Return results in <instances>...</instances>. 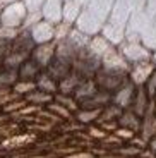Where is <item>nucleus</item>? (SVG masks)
<instances>
[{
    "instance_id": "1",
    "label": "nucleus",
    "mask_w": 156,
    "mask_h": 158,
    "mask_svg": "<svg viewBox=\"0 0 156 158\" xmlns=\"http://www.w3.org/2000/svg\"><path fill=\"white\" fill-rule=\"evenodd\" d=\"M94 83L98 89L108 91V93H117L125 83H129V74L122 71H112V69H100L94 76Z\"/></svg>"
},
{
    "instance_id": "2",
    "label": "nucleus",
    "mask_w": 156,
    "mask_h": 158,
    "mask_svg": "<svg viewBox=\"0 0 156 158\" xmlns=\"http://www.w3.org/2000/svg\"><path fill=\"white\" fill-rule=\"evenodd\" d=\"M26 16H27V9L24 5V2L7 5V7L2 9V14H0V26L21 29L24 21H26Z\"/></svg>"
},
{
    "instance_id": "3",
    "label": "nucleus",
    "mask_w": 156,
    "mask_h": 158,
    "mask_svg": "<svg viewBox=\"0 0 156 158\" xmlns=\"http://www.w3.org/2000/svg\"><path fill=\"white\" fill-rule=\"evenodd\" d=\"M117 48L130 65H136V64H141V62H149V60H151L153 52H149L141 41H136V43L124 41V43Z\"/></svg>"
},
{
    "instance_id": "4",
    "label": "nucleus",
    "mask_w": 156,
    "mask_h": 158,
    "mask_svg": "<svg viewBox=\"0 0 156 158\" xmlns=\"http://www.w3.org/2000/svg\"><path fill=\"white\" fill-rule=\"evenodd\" d=\"M148 19H149V12L146 9L132 12L129 23H127V28H125V41H129V43L141 41V33L144 29Z\"/></svg>"
},
{
    "instance_id": "5",
    "label": "nucleus",
    "mask_w": 156,
    "mask_h": 158,
    "mask_svg": "<svg viewBox=\"0 0 156 158\" xmlns=\"http://www.w3.org/2000/svg\"><path fill=\"white\" fill-rule=\"evenodd\" d=\"M101 67L103 69H112V71H122V72H130V65L127 60L124 59L117 47H112L108 52L105 53V57L101 59Z\"/></svg>"
},
{
    "instance_id": "6",
    "label": "nucleus",
    "mask_w": 156,
    "mask_h": 158,
    "mask_svg": "<svg viewBox=\"0 0 156 158\" xmlns=\"http://www.w3.org/2000/svg\"><path fill=\"white\" fill-rule=\"evenodd\" d=\"M55 53H57V43L55 41L45 43V45H36L31 53V60H35L43 71H47V67L51 64V60L55 59Z\"/></svg>"
},
{
    "instance_id": "7",
    "label": "nucleus",
    "mask_w": 156,
    "mask_h": 158,
    "mask_svg": "<svg viewBox=\"0 0 156 158\" xmlns=\"http://www.w3.org/2000/svg\"><path fill=\"white\" fill-rule=\"evenodd\" d=\"M31 38L35 41V45H45L55 41V26L47 21H39L38 24H35L31 29Z\"/></svg>"
},
{
    "instance_id": "8",
    "label": "nucleus",
    "mask_w": 156,
    "mask_h": 158,
    "mask_svg": "<svg viewBox=\"0 0 156 158\" xmlns=\"http://www.w3.org/2000/svg\"><path fill=\"white\" fill-rule=\"evenodd\" d=\"M154 65L149 62H141V64H136L130 67V72H129V81L134 84L136 88L139 86H144L148 83V79L151 77V74L154 72Z\"/></svg>"
},
{
    "instance_id": "9",
    "label": "nucleus",
    "mask_w": 156,
    "mask_h": 158,
    "mask_svg": "<svg viewBox=\"0 0 156 158\" xmlns=\"http://www.w3.org/2000/svg\"><path fill=\"white\" fill-rule=\"evenodd\" d=\"M62 12H64L62 0H47L43 9H41V16H43V21L57 26V24L62 23Z\"/></svg>"
},
{
    "instance_id": "10",
    "label": "nucleus",
    "mask_w": 156,
    "mask_h": 158,
    "mask_svg": "<svg viewBox=\"0 0 156 158\" xmlns=\"http://www.w3.org/2000/svg\"><path fill=\"white\" fill-rule=\"evenodd\" d=\"M72 67H74L72 62H69V60L60 59V57L55 55V59L51 60V64L47 67V72L59 83V81H62L64 77H67V76L72 72Z\"/></svg>"
},
{
    "instance_id": "11",
    "label": "nucleus",
    "mask_w": 156,
    "mask_h": 158,
    "mask_svg": "<svg viewBox=\"0 0 156 158\" xmlns=\"http://www.w3.org/2000/svg\"><path fill=\"white\" fill-rule=\"evenodd\" d=\"M142 118L144 120L141 124V131H142L144 139H149L156 134V102L154 100H151V103H149V107Z\"/></svg>"
},
{
    "instance_id": "12",
    "label": "nucleus",
    "mask_w": 156,
    "mask_h": 158,
    "mask_svg": "<svg viewBox=\"0 0 156 158\" xmlns=\"http://www.w3.org/2000/svg\"><path fill=\"white\" fill-rule=\"evenodd\" d=\"M136 89L137 88L134 86L132 83H125L124 86L120 88V89L117 91V93H113V100L112 103H115V105H118L120 108H127L132 105V100H134V95H136Z\"/></svg>"
},
{
    "instance_id": "13",
    "label": "nucleus",
    "mask_w": 156,
    "mask_h": 158,
    "mask_svg": "<svg viewBox=\"0 0 156 158\" xmlns=\"http://www.w3.org/2000/svg\"><path fill=\"white\" fill-rule=\"evenodd\" d=\"M141 43L149 52L156 50V16H153V14H149L148 23H146L144 29L141 33Z\"/></svg>"
},
{
    "instance_id": "14",
    "label": "nucleus",
    "mask_w": 156,
    "mask_h": 158,
    "mask_svg": "<svg viewBox=\"0 0 156 158\" xmlns=\"http://www.w3.org/2000/svg\"><path fill=\"white\" fill-rule=\"evenodd\" d=\"M149 103H151V98L148 96V91H146L144 86H139L136 89V95H134V100H132V112L137 115V117H144L146 110H148Z\"/></svg>"
},
{
    "instance_id": "15",
    "label": "nucleus",
    "mask_w": 156,
    "mask_h": 158,
    "mask_svg": "<svg viewBox=\"0 0 156 158\" xmlns=\"http://www.w3.org/2000/svg\"><path fill=\"white\" fill-rule=\"evenodd\" d=\"M43 72V69L39 67L35 60L27 59L26 62L17 69V74H19V81H35L39 77V74Z\"/></svg>"
},
{
    "instance_id": "16",
    "label": "nucleus",
    "mask_w": 156,
    "mask_h": 158,
    "mask_svg": "<svg viewBox=\"0 0 156 158\" xmlns=\"http://www.w3.org/2000/svg\"><path fill=\"white\" fill-rule=\"evenodd\" d=\"M96 91H98V86L94 83V79H82L81 84L74 91V98L79 103H82V102H86V100H89Z\"/></svg>"
},
{
    "instance_id": "17",
    "label": "nucleus",
    "mask_w": 156,
    "mask_h": 158,
    "mask_svg": "<svg viewBox=\"0 0 156 158\" xmlns=\"http://www.w3.org/2000/svg\"><path fill=\"white\" fill-rule=\"evenodd\" d=\"M113 45L112 43H108L105 38H103L101 35H98V36H93L91 38V41H89V47H88V52H89L91 55H94L96 59H100L101 60L103 57H105V53L112 48Z\"/></svg>"
},
{
    "instance_id": "18",
    "label": "nucleus",
    "mask_w": 156,
    "mask_h": 158,
    "mask_svg": "<svg viewBox=\"0 0 156 158\" xmlns=\"http://www.w3.org/2000/svg\"><path fill=\"white\" fill-rule=\"evenodd\" d=\"M82 12V7L76 2V0H69V2H64V12H62V21L70 26H74L77 23L79 16Z\"/></svg>"
},
{
    "instance_id": "19",
    "label": "nucleus",
    "mask_w": 156,
    "mask_h": 158,
    "mask_svg": "<svg viewBox=\"0 0 156 158\" xmlns=\"http://www.w3.org/2000/svg\"><path fill=\"white\" fill-rule=\"evenodd\" d=\"M82 77L76 71H72L67 77H64L62 81H59V91L62 95H74L76 88L81 84Z\"/></svg>"
},
{
    "instance_id": "20",
    "label": "nucleus",
    "mask_w": 156,
    "mask_h": 158,
    "mask_svg": "<svg viewBox=\"0 0 156 158\" xmlns=\"http://www.w3.org/2000/svg\"><path fill=\"white\" fill-rule=\"evenodd\" d=\"M117 122L122 129H127V131H139L141 124H142L141 122V117H137L132 110H124Z\"/></svg>"
},
{
    "instance_id": "21",
    "label": "nucleus",
    "mask_w": 156,
    "mask_h": 158,
    "mask_svg": "<svg viewBox=\"0 0 156 158\" xmlns=\"http://www.w3.org/2000/svg\"><path fill=\"white\" fill-rule=\"evenodd\" d=\"M36 88H38L39 91H45V93H50L51 95V93H55V91L59 89V83H57L47 71H43L39 74V77L36 79Z\"/></svg>"
},
{
    "instance_id": "22",
    "label": "nucleus",
    "mask_w": 156,
    "mask_h": 158,
    "mask_svg": "<svg viewBox=\"0 0 156 158\" xmlns=\"http://www.w3.org/2000/svg\"><path fill=\"white\" fill-rule=\"evenodd\" d=\"M122 108L118 107V105H115V103H110L108 107H105L101 110V115H100V120L101 122H113V120H118L120 118V115H122Z\"/></svg>"
},
{
    "instance_id": "23",
    "label": "nucleus",
    "mask_w": 156,
    "mask_h": 158,
    "mask_svg": "<svg viewBox=\"0 0 156 158\" xmlns=\"http://www.w3.org/2000/svg\"><path fill=\"white\" fill-rule=\"evenodd\" d=\"M19 81V74L17 69H2L0 71V86L2 88H9L12 84H16Z\"/></svg>"
},
{
    "instance_id": "24",
    "label": "nucleus",
    "mask_w": 156,
    "mask_h": 158,
    "mask_svg": "<svg viewBox=\"0 0 156 158\" xmlns=\"http://www.w3.org/2000/svg\"><path fill=\"white\" fill-rule=\"evenodd\" d=\"M72 29H74V26H70V24L67 23H60L55 26V43H60V41H64V40L69 38V35L72 33Z\"/></svg>"
},
{
    "instance_id": "25",
    "label": "nucleus",
    "mask_w": 156,
    "mask_h": 158,
    "mask_svg": "<svg viewBox=\"0 0 156 158\" xmlns=\"http://www.w3.org/2000/svg\"><path fill=\"white\" fill-rule=\"evenodd\" d=\"M26 100L27 102H33V103H48V102H51V95L50 93H45V91L35 89L29 95H26Z\"/></svg>"
},
{
    "instance_id": "26",
    "label": "nucleus",
    "mask_w": 156,
    "mask_h": 158,
    "mask_svg": "<svg viewBox=\"0 0 156 158\" xmlns=\"http://www.w3.org/2000/svg\"><path fill=\"white\" fill-rule=\"evenodd\" d=\"M35 89H38L35 81H17V83L14 84V91L19 93V95H29V93L35 91Z\"/></svg>"
},
{
    "instance_id": "27",
    "label": "nucleus",
    "mask_w": 156,
    "mask_h": 158,
    "mask_svg": "<svg viewBox=\"0 0 156 158\" xmlns=\"http://www.w3.org/2000/svg\"><path fill=\"white\" fill-rule=\"evenodd\" d=\"M21 29H14V28H5V26H0V41H5V43H12L14 40L19 36Z\"/></svg>"
},
{
    "instance_id": "28",
    "label": "nucleus",
    "mask_w": 156,
    "mask_h": 158,
    "mask_svg": "<svg viewBox=\"0 0 156 158\" xmlns=\"http://www.w3.org/2000/svg\"><path fill=\"white\" fill-rule=\"evenodd\" d=\"M39 21H43L41 12H27L26 21H24V24H23V28H21V29H26V31H29V29H31L35 24H38Z\"/></svg>"
},
{
    "instance_id": "29",
    "label": "nucleus",
    "mask_w": 156,
    "mask_h": 158,
    "mask_svg": "<svg viewBox=\"0 0 156 158\" xmlns=\"http://www.w3.org/2000/svg\"><path fill=\"white\" fill-rule=\"evenodd\" d=\"M100 115H101V110H82L77 114V117L82 122H91L94 118H100Z\"/></svg>"
},
{
    "instance_id": "30",
    "label": "nucleus",
    "mask_w": 156,
    "mask_h": 158,
    "mask_svg": "<svg viewBox=\"0 0 156 158\" xmlns=\"http://www.w3.org/2000/svg\"><path fill=\"white\" fill-rule=\"evenodd\" d=\"M144 88H146V91H148L149 98L154 100L156 98V69H154V72L151 74V77L148 79V83L144 84Z\"/></svg>"
},
{
    "instance_id": "31",
    "label": "nucleus",
    "mask_w": 156,
    "mask_h": 158,
    "mask_svg": "<svg viewBox=\"0 0 156 158\" xmlns=\"http://www.w3.org/2000/svg\"><path fill=\"white\" fill-rule=\"evenodd\" d=\"M23 2L26 5L27 12H41V9H43L47 0H23Z\"/></svg>"
},
{
    "instance_id": "32",
    "label": "nucleus",
    "mask_w": 156,
    "mask_h": 158,
    "mask_svg": "<svg viewBox=\"0 0 156 158\" xmlns=\"http://www.w3.org/2000/svg\"><path fill=\"white\" fill-rule=\"evenodd\" d=\"M57 102H60V103H64V107H74L76 103H74V100H70L67 95H57Z\"/></svg>"
},
{
    "instance_id": "33",
    "label": "nucleus",
    "mask_w": 156,
    "mask_h": 158,
    "mask_svg": "<svg viewBox=\"0 0 156 158\" xmlns=\"http://www.w3.org/2000/svg\"><path fill=\"white\" fill-rule=\"evenodd\" d=\"M130 4H132L134 12L136 10H144L146 5H148V0H130Z\"/></svg>"
},
{
    "instance_id": "34",
    "label": "nucleus",
    "mask_w": 156,
    "mask_h": 158,
    "mask_svg": "<svg viewBox=\"0 0 156 158\" xmlns=\"http://www.w3.org/2000/svg\"><path fill=\"white\" fill-rule=\"evenodd\" d=\"M146 10L153 16H156V0H148V5H146Z\"/></svg>"
},
{
    "instance_id": "35",
    "label": "nucleus",
    "mask_w": 156,
    "mask_h": 158,
    "mask_svg": "<svg viewBox=\"0 0 156 158\" xmlns=\"http://www.w3.org/2000/svg\"><path fill=\"white\" fill-rule=\"evenodd\" d=\"M17 2H23V0H0V7L4 9V7H7V5L17 4Z\"/></svg>"
},
{
    "instance_id": "36",
    "label": "nucleus",
    "mask_w": 156,
    "mask_h": 158,
    "mask_svg": "<svg viewBox=\"0 0 156 158\" xmlns=\"http://www.w3.org/2000/svg\"><path fill=\"white\" fill-rule=\"evenodd\" d=\"M76 2H77V4L81 5L82 9H84V7H86V5H88V4H89V2H91V0H76Z\"/></svg>"
},
{
    "instance_id": "37",
    "label": "nucleus",
    "mask_w": 156,
    "mask_h": 158,
    "mask_svg": "<svg viewBox=\"0 0 156 158\" xmlns=\"http://www.w3.org/2000/svg\"><path fill=\"white\" fill-rule=\"evenodd\" d=\"M151 64H153V65H154V67H156V50H154V52H153V53H151Z\"/></svg>"
},
{
    "instance_id": "38",
    "label": "nucleus",
    "mask_w": 156,
    "mask_h": 158,
    "mask_svg": "<svg viewBox=\"0 0 156 158\" xmlns=\"http://www.w3.org/2000/svg\"><path fill=\"white\" fill-rule=\"evenodd\" d=\"M151 146H153V150H156V139H154V141L151 143Z\"/></svg>"
},
{
    "instance_id": "39",
    "label": "nucleus",
    "mask_w": 156,
    "mask_h": 158,
    "mask_svg": "<svg viewBox=\"0 0 156 158\" xmlns=\"http://www.w3.org/2000/svg\"><path fill=\"white\" fill-rule=\"evenodd\" d=\"M4 69V60H0V71Z\"/></svg>"
},
{
    "instance_id": "40",
    "label": "nucleus",
    "mask_w": 156,
    "mask_h": 158,
    "mask_svg": "<svg viewBox=\"0 0 156 158\" xmlns=\"http://www.w3.org/2000/svg\"><path fill=\"white\" fill-rule=\"evenodd\" d=\"M0 14H2V7H0Z\"/></svg>"
},
{
    "instance_id": "41",
    "label": "nucleus",
    "mask_w": 156,
    "mask_h": 158,
    "mask_svg": "<svg viewBox=\"0 0 156 158\" xmlns=\"http://www.w3.org/2000/svg\"><path fill=\"white\" fill-rule=\"evenodd\" d=\"M62 2H69V0H62Z\"/></svg>"
},
{
    "instance_id": "42",
    "label": "nucleus",
    "mask_w": 156,
    "mask_h": 158,
    "mask_svg": "<svg viewBox=\"0 0 156 158\" xmlns=\"http://www.w3.org/2000/svg\"><path fill=\"white\" fill-rule=\"evenodd\" d=\"M154 102H156V98H154Z\"/></svg>"
}]
</instances>
